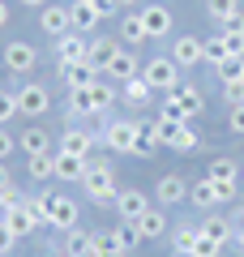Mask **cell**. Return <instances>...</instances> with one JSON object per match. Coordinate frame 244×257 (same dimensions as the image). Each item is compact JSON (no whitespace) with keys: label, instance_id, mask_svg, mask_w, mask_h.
Returning <instances> with one entry per match:
<instances>
[{"label":"cell","instance_id":"obj_1","mask_svg":"<svg viewBox=\"0 0 244 257\" xmlns=\"http://www.w3.org/2000/svg\"><path fill=\"white\" fill-rule=\"evenodd\" d=\"M81 189H86V197H90L94 206H116V176H111L107 163H90L86 167V176H81Z\"/></svg>","mask_w":244,"mask_h":257},{"label":"cell","instance_id":"obj_2","mask_svg":"<svg viewBox=\"0 0 244 257\" xmlns=\"http://www.w3.org/2000/svg\"><path fill=\"white\" fill-rule=\"evenodd\" d=\"M206 111V99H201L197 86H176V90H167V103H163V116L167 120H193Z\"/></svg>","mask_w":244,"mask_h":257},{"label":"cell","instance_id":"obj_3","mask_svg":"<svg viewBox=\"0 0 244 257\" xmlns=\"http://www.w3.org/2000/svg\"><path fill=\"white\" fill-rule=\"evenodd\" d=\"M154 133H159V146L197 150V128H189V120H167V116H159V120H154Z\"/></svg>","mask_w":244,"mask_h":257},{"label":"cell","instance_id":"obj_4","mask_svg":"<svg viewBox=\"0 0 244 257\" xmlns=\"http://www.w3.org/2000/svg\"><path fill=\"white\" fill-rule=\"evenodd\" d=\"M142 77L154 90H176V86H180V64H176L172 56H154V60L142 64Z\"/></svg>","mask_w":244,"mask_h":257},{"label":"cell","instance_id":"obj_5","mask_svg":"<svg viewBox=\"0 0 244 257\" xmlns=\"http://www.w3.org/2000/svg\"><path fill=\"white\" fill-rule=\"evenodd\" d=\"M146 210H150V197H146L142 189H120V193H116V214H120L125 223H137Z\"/></svg>","mask_w":244,"mask_h":257},{"label":"cell","instance_id":"obj_6","mask_svg":"<svg viewBox=\"0 0 244 257\" xmlns=\"http://www.w3.org/2000/svg\"><path fill=\"white\" fill-rule=\"evenodd\" d=\"M137 120H116V124H107V150H116V155H133L137 146Z\"/></svg>","mask_w":244,"mask_h":257},{"label":"cell","instance_id":"obj_7","mask_svg":"<svg viewBox=\"0 0 244 257\" xmlns=\"http://www.w3.org/2000/svg\"><path fill=\"white\" fill-rule=\"evenodd\" d=\"M60 77H64V86H69V90H86V86H94L103 73L94 69L90 60H73V64H60Z\"/></svg>","mask_w":244,"mask_h":257},{"label":"cell","instance_id":"obj_8","mask_svg":"<svg viewBox=\"0 0 244 257\" xmlns=\"http://www.w3.org/2000/svg\"><path fill=\"white\" fill-rule=\"evenodd\" d=\"M47 107H52V99H47V90L39 82H30V86L18 90V111H22V116H43Z\"/></svg>","mask_w":244,"mask_h":257},{"label":"cell","instance_id":"obj_9","mask_svg":"<svg viewBox=\"0 0 244 257\" xmlns=\"http://www.w3.org/2000/svg\"><path fill=\"white\" fill-rule=\"evenodd\" d=\"M172 60L180 64V69L201 64V60H206V47H201V39H197V35H180V39H176V47H172Z\"/></svg>","mask_w":244,"mask_h":257},{"label":"cell","instance_id":"obj_10","mask_svg":"<svg viewBox=\"0 0 244 257\" xmlns=\"http://www.w3.org/2000/svg\"><path fill=\"white\" fill-rule=\"evenodd\" d=\"M142 26H146L150 39H163L172 30V9L167 5H142Z\"/></svg>","mask_w":244,"mask_h":257},{"label":"cell","instance_id":"obj_11","mask_svg":"<svg viewBox=\"0 0 244 257\" xmlns=\"http://www.w3.org/2000/svg\"><path fill=\"white\" fill-rule=\"evenodd\" d=\"M35 64H39V52L30 43H22V39H18V43L5 47V69H13V73H30Z\"/></svg>","mask_w":244,"mask_h":257},{"label":"cell","instance_id":"obj_12","mask_svg":"<svg viewBox=\"0 0 244 257\" xmlns=\"http://www.w3.org/2000/svg\"><path fill=\"white\" fill-rule=\"evenodd\" d=\"M47 223H52V227H60V231L77 227V202H73V197H60V193H52V210H47Z\"/></svg>","mask_w":244,"mask_h":257},{"label":"cell","instance_id":"obj_13","mask_svg":"<svg viewBox=\"0 0 244 257\" xmlns=\"http://www.w3.org/2000/svg\"><path fill=\"white\" fill-rule=\"evenodd\" d=\"M60 150H64V155H77V159H90V150H94V133H90V128H64Z\"/></svg>","mask_w":244,"mask_h":257},{"label":"cell","instance_id":"obj_14","mask_svg":"<svg viewBox=\"0 0 244 257\" xmlns=\"http://www.w3.org/2000/svg\"><path fill=\"white\" fill-rule=\"evenodd\" d=\"M86 167H90V159H77V155H56V180L64 184H81V176H86Z\"/></svg>","mask_w":244,"mask_h":257},{"label":"cell","instance_id":"obj_15","mask_svg":"<svg viewBox=\"0 0 244 257\" xmlns=\"http://www.w3.org/2000/svg\"><path fill=\"white\" fill-rule=\"evenodd\" d=\"M116 56H120V43H116V39H90V52H86V60H90L99 73H107V64L116 60Z\"/></svg>","mask_w":244,"mask_h":257},{"label":"cell","instance_id":"obj_16","mask_svg":"<svg viewBox=\"0 0 244 257\" xmlns=\"http://www.w3.org/2000/svg\"><path fill=\"white\" fill-rule=\"evenodd\" d=\"M154 197H159L163 206H180V202H189V184H184L180 176H163L159 189H154Z\"/></svg>","mask_w":244,"mask_h":257},{"label":"cell","instance_id":"obj_17","mask_svg":"<svg viewBox=\"0 0 244 257\" xmlns=\"http://www.w3.org/2000/svg\"><path fill=\"white\" fill-rule=\"evenodd\" d=\"M39 26H43L52 39L69 35V30H73V22H69V9H60V5H47V9H43V18H39Z\"/></svg>","mask_w":244,"mask_h":257},{"label":"cell","instance_id":"obj_18","mask_svg":"<svg viewBox=\"0 0 244 257\" xmlns=\"http://www.w3.org/2000/svg\"><path fill=\"white\" fill-rule=\"evenodd\" d=\"M86 52H90V43H86L81 35H60V39H56V56H60V64L86 60Z\"/></svg>","mask_w":244,"mask_h":257},{"label":"cell","instance_id":"obj_19","mask_svg":"<svg viewBox=\"0 0 244 257\" xmlns=\"http://www.w3.org/2000/svg\"><path fill=\"white\" fill-rule=\"evenodd\" d=\"M69 22H73V30H94L99 26V9H94L90 0H73L69 5Z\"/></svg>","mask_w":244,"mask_h":257},{"label":"cell","instance_id":"obj_20","mask_svg":"<svg viewBox=\"0 0 244 257\" xmlns=\"http://www.w3.org/2000/svg\"><path fill=\"white\" fill-rule=\"evenodd\" d=\"M107 77H116V82H129V77H142V64H137V56L120 47V56L107 64Z\"/></svg>","mask_w":244,"mask_h":257},{"label":"cell","instance_id":"obj_21","mask_svg":"<svg viewBox=\"0 0 244 257\" xmlns=\"http://www.w3.org/2000/svg\"><path fill=\"white\" fill-rule=\"evenodd\" d=\"M90 248H94V231H81V227L64 231V253L69 257H90Z\"/></svg>","mask_w":244,"mask_h":257},{"label":"cell","instance_id":"obj_22","mask_svg":"<svg viewBox=\"0 0 244 257\" xmlns=\"http://www.w3.org/2000/svg\"><path fill=\"white\" fill-rule=\"evenodd\" d=\"M189 202L197 206V210H210V206H223V202H218V189H214V180H210V176H206V180H197V184L189 189Z\"/></svg>","mask_w":244,"mask_h":257},{"label":"cell","instance_id":"obj_23","mask_svg":"<svg viewBox=\"0 0 244 257\" xmlns=\"http://www.w3.org/2000/svg\"><path fill=\"white\" fill-rule=\"evenodd\" d=\"M5 227H9L13 236H30V231H39V223L30 219V210H26V202H22L18 210H9V214H5Z\"/></svg>","mask_w":244,"mask_h":257},{"label":"cell","instance_id":"obj_24","mask_svg":"<svg viewBox=\"0 0 244 257\" xmlns=\"http://www.w3.org/2000/svg\"><path fill=\"white\" fill-rule=\"evenodd\" d=\"M137 231H142V240H154V236H163V231H167V214L163 210H146L142 219H137Z\"/></svg>","mask_w":244,"mask_h":257},{"label":"cell","instance_id":"obj_25","mask_svg":"<svg viewBox=\"0 0 244 257\" xmlns=\"http://www.w3.org/2000/svg\"><path fill=\"white\" fill-rule=\"evenodd\" d=\"M146 26H142V13H129L125 22H120V43H129V47H137V43H146Z\"/></svg>","mask_w":244,"mask_h":257},{"label":"cell","instance_id":"obj_26","mask_svg":"<svg viewBox=\"0 0 244 257\" xmlns=\"http://www.w3.org/2000/svg\"><path fill=\"white\" fill-rule=\"evenodd\" d=\"M125 99L133 103V107H146V103L154 99V86L146 82V77H129L125 82Z\"/></svg>","mask_w":244,"mask_h":257},{"label":"cell","instance_id":"obj_27","mask_svg":"<svg viewBox=\"0 0 244 257\" xmlns=\"http://www.w3.org/2000/svg\"><path fill=\"white\" fill-rule=\"evenodd\" d=\"M47 146H52L47 128H26V133H22V150H26L30 159H35V155H47Z\"/></svg>","mask_w":244,"mask_h":257},{"label":"cell","instance_id":"obj_28","mask_svg":"<svg viewBox=\"0 0 244 257\" xmlns=\"http://www.w3.org/2000/svg\"><path fill=\"white\" fill-rule=\"evenodd\" d=\"M206 9H210V18H214V22H223V26H227V22L240 18V0H206Z\"/></svg>","mask_w":244,"mask_h":257},{"label":"cell","instance_id":"obj_29","mask_svg":"<svg viewBox=\"0 0 244 257\" xmlns=\"http://www.w3.org/2000/svg\"><path fill=\"white\" fill-rule=\"evenodd\" d=\"M111 236H116L120 253H133V248L142 244V231H137V223H120V227H111Z\"/></svg>","mask_w":244,"mask_h":257},{"label":"cell","instance_id":"obj_30","mask_svg":"<svg viewBox=\"0 0 244 257\" xmlns=\"http://www.w3.org/2000/svg\"><path fill=\"white\" fill-rule=\"evenodd\" d=\"M86 90H90L94 111H103V107H111V103H116V90H111V82H107V77H99V82H94V86H86Z\"/></svg>","mask_w":244,"mask_h":257},{"label":"cell","instance_id":"obj_31","mask_svg":"<svg viewBox=\"0 0 244 257\" xmlns=\"http://www.w3.org/2000/svg\"><path fill=\"white\" fill-rule=\"evenodd\" d=\"M223 39H227V52H231V56H244V18L227 22V26H223Z\"/></svg>","mask_w":244,"mask_h":257},{"label":"cell","instance_id":"obj_32","mask_svg":"<svg viewBox=\"0 0 244 257\" xmlns=\"http://www.w3.org/2000/svg\"><path fill=\"white\" fill-rule=\"evenodd\" d=\"M90 257H125V253H120V244H116V236H111V231H94Z\"/></svg>","mask_w":244,"mask_h":257},{"label":"cell","instance_id":"obj_33","mask_svg":"<svg viewBox=\"0 0 244 257\" xmlns=\"http://www.w3.org/2000/svg\"><path fill=\"white\" fill-rule=\"evenodd\" d=\"M201 231H206L210 240H218V244H227V240L235 236V227H231L227 219H206V223H201Z\"/></svg>","mask_w":244,"mask_h":257},{"label":"cell","instance_id":"obj_34","mask_svg":"<svg viewBox=\"0 0 244 257\" xmlns=\"http://www.w3.org/2000/svg\"><path fill=\"white\" fill-rule=\"evenodd\" d=\"M201 47H206V60H210V64H223L227 56H231V52H227V39H223V35H210V39H201Z\"/></svg>","mask_w":244,"mask_h":257},{"label":"cell","instance_id":"obj_35","mask_svg":"<svg viewBox=\"0 0 244 257\" xmlns=\"http://www.w3.org/2000/svg\"><path fill=\"white\" fill-rule=\"evenodd\" d=\"M223 82H244V56H227L223 64H214Z\"/></svg>","mask_w":244,"mask_h":257},{"label":"cell","instance_id":"obj_36","mask_svg":"<svg viewBox=\"0 0 244 257\" xmlns=\"http://www.w3.org/2000/svg\"><path fill=\"white\" fill-rule=\"evenodd\" d=\"M197 236H201V227H176V253H180V257H193Z\"/></svg>","mask_w":244,"mask_h":257},{"label":"cell","instance_id":"obj_37","mask_svg":"<svg viewBox=\"0 0 244 257\" xmlns=\"http://www.w3.org/2000/svg\"><path fill=\"white\" fill-rule=\"evenodd\" d=\"M240 176V163L235 159H214L210 163V180H235Z\"/></svg>","mask_w":244,"mask_h":257},{"label":"cell","instance_id":"obj_38","mask_svg":"<svg viewBox=\"0 0 244 257\" xmlns=\"http://www.w3.org/2000/svg\"><path fill=\"white\" fill-rule=\"evenodd\" d=\"M69 111H73V116H90V111H94L90 90H69Z\"/></svg>","mask_w":244,"mask_h":257},{"label":"cell","instance_id":"obj_39","mask_svg":"<svg viewBox=\"0 0 244 257\" xmlns=\"http://www.w3.org/2000/svg\"><path fill=\"white\" fill-rule=\"evenodd\" d=\"M30 176H35V180L56 176V159H52V155H35V159H30Z\"/></svg>","mask_w":244,"mask_h":257},{"label":"cell","instance_id":"obj_40","mask_svg":"<svg viewBox=\"0 0 244 257\" xmlns=\"http://www.w3.org/2000/svg\"><path fill=\"white\" fill-rule=\"evenodd\" d=\"M218 248H223V244H218V240H210L206 231H201L197 244H193V257H218Z\"/></svg>","mask_w":244,"mask_h":257},{"label":"cell","instance_id":"obj_41","mask_svg":"<svg viewBox=\"0 0 244 257\" xmlns=\"http://www.w3.org/2000/svg\"><path fill=\"white\" fill-rule=\"evenodd\" d=\"M13 116H18V94H5V90H0V124H9Z\"/></svg>","mask_w":244,"mask_h":257},{"label":"cell","instance_id":"obj_42","mask_svg":"<svg viewBox=\"0 0 244 257\" xmlns=\"http://www.w3.org/2000/svg\"><path fill=\"white\" fill-rule=\"evenodd\" d=\"M223 99L231 107H244V82H223Z\"/></svg>","mask_w":244,"mask_h":257},{"label":"cell","instance_id":"obj_43","mask_svg":"<svg viewBox=\"0 0 244 257\" xmlns=\"http://www.w3.org/2000/svg\"><path fill=\"white\" fill-rule=\"evenodd\" d=\"M9 155H13V133H9L5 124H0V163H5Z\"/></svg>","mask_w":244,"mask_h":257},{"label":"cell","instance_id":"obj_44","mask_svg":"<svg viewBox=\"0 0 244 257\" xmlns=\"http://www.w3.org/2000/svg\"><path fill=\"white\" fill-rule=\"evenodd\" d=\"M227 128L244 138V107H231V116H227Z\"/></svg>","mask_w":244,"mask_h":257},{"label":"cell","instance_id":"obj_45","mask_svg":"<svg viewBox=\"0 0 244 257\" xmlns=\"http://www.w3.org/2000/svg\"><path fill=\"white\" fill-rule=\"evenodd\" d=\"M214 189H218V202H231L235 197V180H214Z\"/></svg>","mask_w":244,"mask_h":257},{"label":"cell","instance_id":"obj_46","mask_svg":"<svg viewBox=\"0 0 244 257\" xmlns=\"http://www.w3.org/2000/svg\"><path fill=\"white\" fill-rule=\"evenodd\" d=\"M94 9H99V18H111V13H116V0H90Z\"/></svg>","mask_w":244,"mask_h":257},{"label":"cell","instance_id":"obj_47","mask_svg":"<svg viewBox=\"0 0 244 257\" xmlns=\"http://www.w3.org/2000/svg\"><path fill=\"white\" fill-rule=\"evenodd\" d=\"M13 240H18V236H13V231L5 227V223H0V248H5V253H9V248H13Z\"/></svg>","mask_w":244,"mask_h":257},{"label":"cell","instance_id":"obj_48","mask_svg":"<svg viewBox=\"0 0 244 257\" xmlns=\"http://www.w3.org/2000/svg\"><path fill=\"white\" fill-rule=\"evenodd\" d=\"M13 189V176H9V163H0V193Z\"/></svg>","mask_w":244,"mask_h":257},{"label":"cell","instance_id":"obj_49","mask_svg":"<svg viewBox=\"0 0 244 257\" xmlns=\"http://www.w3.org/2000/svg\"><path fill=\"white\" fill-rule=\"evenodd\" d=\"M9 26V5H5V0H0V30Z\"/></svg>","mask_w":244,"mask_h":257},{"label":"cell","instance_id":"obj_50","mask_svg":"<svg viewBox=\"0 0 244 257\" xmlns=\"http://www.w3.org/2000/svg\"><path fill=\"white\" fill-rule=\"evenodd\" d=\"M26 9H47V0H22Z\"/></svg>","mask_w":244,"mask_h":257},{"label":"cell","instance_id":"obj_51","mask_svg":"<svg viewBox=\"0 0 244 257\" xmlns=\"http://www.w3.org/2000/svg\"><path fill=\"white\" fill-rule=\"evenodd\" d=\"M235 244L244 248V219H240V227H235Z\"/></svg>","mask_w":244,"mask_h":257},{"label":"cell","instance_id":"obj_52","mask_svg":"<svg viewBox=\"0 0 244 257\" xmlns=\"http://www.w3.org/2000/svg\"><path fill=\"white\" fill-rule=\"evenodd\" d=\"M116 5H129V9H133V5H142V0H116Z\"/></svg>","mask_w":244,"mask_h":257},{"label":"cell","instance_id":"obj_53","mask_svg":"<svg viewBox=\"0 0 244 257\" xmlns=\"http://www.w3.org/2000/svg\"><path fill=\"white\" fill-rule=\"evenodd\" d=\"M0 257H5V248H0Z\"/></svg>","mask_w":244,"mask_h":257},{"label":"cell","instance_id":"obj_54","mask_svg":"<svg viewBox=\"0 0 244 257\" xmlns=\"http://www.w3.org/2000/svg\"><path fill=\"white\" fill-rule=\"evenodd\" d=\"M60 257H69V253H60Z\"/></svg>","mask_w":244,"mask_h":257},{"label":"cell","instance_id":"obj_55","mask_svg":"<svg viewBox=\"0 0 244 257\" xmlns=\"http://www.w3.org/2000/svg\"><path fill=\"white\" fill-rule=\"evenodd\" d=\"M240 5H244V0H240Z\"/></svg>","mask_w":244,"mask_h":257}]
</instances>
